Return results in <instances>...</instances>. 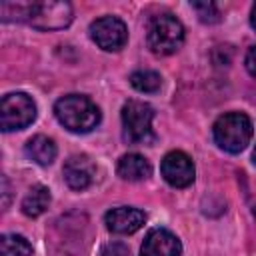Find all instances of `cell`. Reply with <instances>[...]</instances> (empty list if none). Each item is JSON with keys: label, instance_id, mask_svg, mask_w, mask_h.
Here are the masks:
<instances>
[{"label": "cell", "instance_id": "6da1fadb", "mask_svg": "<svg viewBox=\"0 0 256 256\" xmlns=\"http://www.w3.org/2000/svg\"><path fill=\"white\" fill-rule=\"evenodd\" d=\"M54 114L64 128H68L70 132H76V134L90 132L100 122L98 106L90 98L80 96V94L62 96L54 104Z\"/></svg>", "mask_w": 256, "mask_h": 256}, {"label": "cell", "instance_id": "7a4b0ae2", "mask_svg": "<svg viewBox=\"0 0 256 256\" xmlns=\"http://www.w3.org/2000/svg\"><path fill=\"white\" fill-rule=\"evenodd\" d=\"M212 132H214L216 144L222 150H226L230 154H238L248 146L254 128H252V122H250V118L246 114L228 112V114H222L214 122Z\"/></svg>", "mask_w": 256, "mask_h": 256}, {"label": "cell", "instance_id": "3957f363", "mask_svg": "<svg viewBox=\"0 0 256 256\" xmlns=\"http://www.w3.org/2000/svg\"><path fill=\"white\" fill-rule=\"evenodd\" d=\"M154 110L150 104L140 100H128L122 106V136L128 144H150L154 142L152 132Z\"/></svg>", "mask_w": 256, "mask_h": 256}, {"label": "cell", "instance_id": "277c9868", "mask_svg": "<svg viewBox=\"0 0 256 256\" xmlns=\"http://www.w3.org/2000/svg\"><path fill=\"white\" fill-rule=\"evenodd\" d=\"M146 40L152 52L156 54H172L184 42V28L180 20L172 14H158L148 22Z\"/></svg>", "mask_w": 256, "mask_h": 256}, {"label": "cell", "instance_id": "5b68a950", "mask_svg": "<svg viewBox=\"0 0 256 256\" xmlns=\"http://www.w3.org/2000/svg\"><path fill=\"white\" fill-rule=\"evenodd\" d=\"M74 18L72 6L62 0L28 2L26 22L38 30H62Z\"/></svg>", "mask_w": 256, "mask_h": 256}, {"label": "cell", "instance_id": "8992f818", "mask_svg": "<svg viewBox=\"0 0 256 256\" xmlns=\"http://www.w3.org/2000/svg\"><path fill=\"white\" fill-rule=\"evenodd\" d=\"M36 118V104L24 92L6 94L0 102V124L4 132L22 130Z\"/></svg>", "mask_w": 256, "mask_h": 256}, {"label": "cell", "instance_id": "52a82bcc", "mask_svg": "<svg viewBox=\"0 0 256 256\" xmlns=\"http://www.w3.org/2000/svg\"><path fill=\"white\" fill-rule=\"evenodd\" d=\"M92 40L106 52L120 50L128 40L126 24L116 16H102L90 24Z\"/></svg>", "mask_w": 256, "mask_h": 256}, {"label": "cell", "instance_id": "ba28073f", "mask_svg": "<svg viewBox=\"0 0 256 256\" xmlns=\"http://www.w3.org/2000/svg\"><path fill=\"white\" fill-rule=\"evenodd\" d=\"M164 180L174 188H186L194 182V164L188 154L180 150H172L162 158L160 164Z\"/></svg>", "mask_w": 256, "mask_h": 256}, {"label": "cell", "instance_id": "9c48e42d", "mask_svg": "<svg viewBox=\"0 0 256 256\" xmlns=\"http://www.w3.org/2000/svg\"><path fill=\"white\" fill-rule=\"evenodd\" d=\"M144 220H146V214L142 210H138V208H132V206L112 208L104 216L106 228L110 232H114V234H132L138 228H142Z\"/></svg>", "mask_w": 256, "mask_h": 256}, {"label": "cell", "instance_id": "30bf717a", "mask_svg": "<svg viewBox=\"0 0 256 256\" xmlns=\"http://www.w3.org/2000/svg\"><path fill=\"white\" fill-rule=\"evenodd\" d=\"M180 252H182L180 240L164 228L150 230L140 248L142 256H180Z\"/></svg>", "mask_w": 256, "mask_h": 256}, {"label": "cell", "instance_id": "8fae6325", "mask_svg": "<svg viewBox=\"0 0 256 256\" xmlns=\"http://www.w3.org/2000/svg\"><path fill=\"white\" fill-rule=\"evenodd\" d=\"M64 172V180L72 190H84L92 184L94 176H96V166L92 164V160L88 156L76 154L70 156L62 168Z\"/></svg>", "mask_w": 256, "mask_h": 256}, {"label": "cell", "instance_id": "7c38bea8", "mask_svg": "<svg viewBox=\"0 0 256 256\" xmlns=\"http://www.w3.org/2000/svg\"><path fill=\"white\" fill-rule=\"evenodd\" d=\"M116 170H118V176L120 178L130 180V182H136V180L148 178L150 172H152V166H150V162L142 154L130 152V154H124L118 160V168Z\"/></svg>", "mask_w": 256, "mask_h": 256}, {"label": "cell", "instance_id": "4fadbf2b", "mask_svg": "<svg viewBox=\"0 0 256 256\" xmlns=\"http://www.w3.org/2000/svg\"><path fill=\"white\" fill-rule=\"evenodd\" d=\"M26 156L40 164V166H48L54 162L56 158V144L52 138L44 136V134H38V136H32L28 142H26Z\"/></svg>", "mask_w": 256, "mask_h": 256}, {"label": "cell", "instance_id": "5bb4252c", "mask_svg": "<svg viewBox=\"0 0 256 256\" xmlns=\"http://www.w3.org/2000/svg\"><path fill=\"white\" fill-rule=\"evenodd\" d=\"M50 206V190L42 184H36L28 190V194L22 200V212L30 218H36L40 214L46 212V208Z\"/></svg>", "mask_w": 256, "mask_h": 256}, {"label": "cell", "instance_id": "9a60e30c", "mask_svg": "<svg viewBox=\"0 0 256 256\" xmlns=\"http://www.w3.org/2000/svg\"><path fill=\"white\" fill-rule=\"evenodd\" d=\"M0 254L2 256H32V246L24 236L4 234L0 238Z\"/></svg>", "mask_w": 256, "mask_h": 256}, {"label": "cell", "instance_id": "2e32d148", "mask_svg": "<svg viewBox=\"0 0 256 256\" xmlns=\"http://www.w3.org/2000/svg\"><path fill=\"white\" fill-rule=\"evenodd\" d=\"M130 84L138 90V92H156V90H160V86H162V78H160V74L158 72H154V70H138V72H134L132 76H130Z\"/></svg>", "mask_w": 256, "mask_h": 256}, {"label": "cell", "instance_id": "e0dca14e", "mask_svg": "<svg viewBox=\"0 0 256 256\" xmlns=\"http://www.w3.org/2000/svg\"><path fill=\"white\" fill-rule=\"evenodd\" d=\"M192 10H196L198 18L206 24H214L220 20V10L214 2H190Z\"/></svg>", "mask_w": 256, "mask_h": 256}, {"label": "cell", "instance_id": "ac0fdd59", "mask_svg": "<svg viewBox=\"0 0 256 256\" xmlns=\"http://www.w3.org/2000/svg\"><path fill=\"white\" fill-rule=\"evenodd\" d=\"M102 256H128V248L122 244H110L102 250Z\"/></svg>", "mask_w": 256, "mask_h": 256}, {"label": "cell", "instance_id": "d6986e66", "mask_svg": "<svg viewBox=\"0 0 256 256\" xmlns=\"http://www.w3.org/2000/svg\"><path fill=\"white\" fill-rule=\"evenodd\" d=\"M246 70L256 78V46H252L246 54Z\"/></svg>", "mask_w": 256, "mask_h": 256}, {"label": "cell", "instance_id": "ffe728a7", "mask_svg": "<svg viewBox=\"0 0 256 256\" xmlns=\"http://www.w3.org/2000/svg\"><path fill=\"white\" fill-rule=\"evenodd\" d=\"M250 24L256 28V4H254V8H252V14H250Z\"/></svg>", "mask_w": 256, "mask_h": 256}, {"label": "cell", "instance_id": "44dd1931", "mask_svg": "<svg viewBox=\"0 0 256 256\" xmlns=\"http://www.w3.org/2000/svg\"><path fill=\"white\" fill-rule=\"evenodd\" d=\"M252 160H254V164H256V146H254V152H252Z\"/></svg>", "mask_w": 256, "mask_h": 256}, {"label": "cell", "instance_id": "7402d4cb", "mask_svg": "<svg viewBox=\"0 0 256 256\" xmlns=\"http://www.w3.org/2000/svg\"><path fill=\"white\" fill-rule=\"evenodd\" d=\"M252 214H254V218H256V206H254V208H252Z\"/></svg>", "mask_w": 256, "mask_h": 256}]
</instances>
